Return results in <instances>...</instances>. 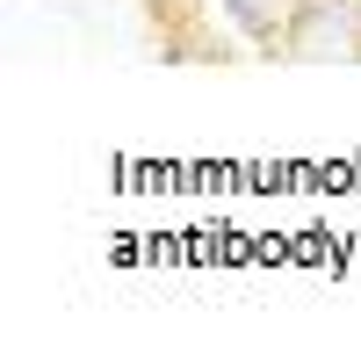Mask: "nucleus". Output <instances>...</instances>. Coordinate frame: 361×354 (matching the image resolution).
<instances>
[]
</instances>
